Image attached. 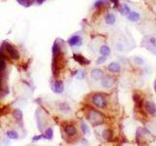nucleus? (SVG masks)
Segmentation results:
<instances>
[{
  "label": "nucleus",
  "instance_id": "412c9836",
  "mask_svg": "<svg viewBox=\"0 0 156 146\" xmlns=\"http://www.w3.org/2000/svg\"><path fill=\"white\" fill-rule=\"evenodd\" d=\"M60 52V46L58 45V43L55 42L54 45H53V47H52V53H53V56L59 54Z\"/></svg>",
  "mask_w": 156,
  "mask_h": 146
},
{
  "label": "nucleus",
  "instance_id": "2eb2a0df",
  "mask_svg": "<svg viewBox=\"0 0 156 146\" xmlns=\"http://www.w3.org/2000/svg\"><path fill=\"white\" fill-rule=\"evenodd\" d=\"M73 57H74V60H77L78 63H81V64H85V65H87L90 63V61L88 60H86L85 57L83 56H81V55H74L73 56Z\"/></svg>",
  "mask_w": 156,
  "mask_h": 146
},
{
  "label": "nucleus",
  "instance_id": "f3484780",
  "mask_svg": "<svg viewBox=\"0 0 156 146\" xmlns=\"http://www.w3.org/2000/svg\"><path fill=\"white\" fill-rule=\"evenodd\" d=\"M121 13H122V15H125V16H127L130 12H131V8H130L127 4H122V6H121Z\"/></svg>",
  "mask_w": 156,
  "mask_h": 146
},
{
  "label": "nucleus",
  "instance_id": "f8f14e48",
  "mask_svg": "<svg viewBox=\"0 0 156 146\" xmlns=\"http://www.w3.org/2000/svg\"><path fill=\"white\" fill-rule=\"evenodd\" d=\"M53 90L55 92H57V94H60V92H63V83L62 81H56L53 85Z\"/></svg>",
  "mask_w": 156,
  "mask_h": 146
},
{
  "label": "nucleus",
  "instance_id": "aec40b11",
  "mask_svg": "<svg viewBox=\"0 0 156 146\" xmlns=\"http://www.w3.org/2000/svg\"><path fill=\"white\" fill-rule=\"evenodd\" d=\"M81 130H82V131H83V134H85V135L90 134L89 127L87 126V124L85 123V121H81Z\"/></svg>",
  "mask_w": 156,
  "mask_h": 146
},
{
  "label": "nucleus",
  "instance_id": "4468645a",
  "mask_svg": "<svg viewBox=\"0 0 156 146\" xmlns=\"http://www.w3.org/2000/svg\"><path fill=\"white\" fill-rule=\"evenodd\" d=\"M64 132H66V134L69 136H73V135H76V129H75L74 126L68 125L67 127H64Z\"/></svg>",
  "mask_w": 156,
  "mask_h": 146
},
{
  "label": "nucleus",
  "instance_id": "0eeeda50",
  "mask_svg": "<svg viewBox=\"0 0 156 146\" xmlns=\"http://www.w3.org/2000/svg\"><path fill=\"white\" fill-rule=\"evenodd\" d=\"M127 19L128 21H132V23H138L141 20V15L137 11H131L127 15Z\"/></svg>",
  "mask_w": 156,
  "mask_h": 146
},
{
  "label": "nucleus",
  "instance_id": "7c9ffc66",
  "mask_svg": "<svg viewBox=\"0 0 156 146\" xmlns=\"http://www.w3.org/2000/svg\"><path fill=\"white\" fill-rule=\"evenodd\" d=\"M154 90H155V92H156V80L154 82Z\"/></svg>",
  "mask_w": 156,
  "mask_h": 146
},
{
  "label": "nucleus",
  "instance_id": "6ab92c4d",
  "mask_svg": "<svg viewBox=\"0 0 156 146\" xmlns=\"http://www.w3.org/2000/svg\"><path fill=\"white\" fill-rule=\"evenodd\" d=\"M7 136L10 139H18L19 138V134L15 131H9L7 132Z\"/></svg>",
  "mask_w": 156,
  "mask_h": 146
},
{
  "label": "nucleus",
  "instance_id": "f03ea898",
  "mask_svg": "<svg viewBox=\"0 0 156 146\" xmlns=\"http://www.w3.org/2000/svg\"><path fill=\"white\" fill-rule=\"evenodd\" d=\"M92 103L99 108H105L107 104V101L106 99V96L103 95L96 94V95H94L92 97Z\"/></svg>",
  "mask_w": 156,
  "mask_h": 146
},
{
  "label": "nucleus",
  "instance_id": "bb28decb",
  "mask_svg": "<svg viewBox=\"0 0 156 146\" xmlns=\"http://www.w3.org/2000/svg\"><path fill=\"white\" fill-rule=\"evenodd\" d=\"M85 77V71H80L79 75H77V79H82Z\"/></svg>",
  "mask_w": 156,
  "mask_h": 146
},
{
  "label": "nucleus",
  "instance_id": "f257e3e1",
  "mask_svg": "<svg viewBox=\"0 0 156 146\" xmlns=\"http://www.w3.org/2000/svg\"><path fill=\"white\" fill-rule=\"evenodd\" d=\"M87 118L88 120L91 122L93 126H98V125H101V124L103 122V116L99 113L97 110H94V109H91L90 111L88 112L87 115Z\"/></svg>",
  "mask_w": 156,
  "mask_h": 146
},
{
  "label": "nucleus",
  "instance_id": "5701e85b",
  "mask_svg": "<svg viewBox=\"0 0 156 146\" xmlns=\"http://www.w3.org/2000/svg\"><path fill=\"white\" fill-rule=\"evenodd\" d=\"M44 138H46L47 139H52V138H53V130H52L51 128H49V129L46 131Z\"/></svg>",
  "mask_w": 156,
  "mask_h": 146
},
{
  "label": "nucleus",
  "instance_id": "20e7f679",
  "mask_svg": "<svg viewBox=\"0 0 156 146\" xmlns=\"http://www.w3.org/2000/svg\"><path fill=\"white\" fill-rule=\"evenodd\" d=\"M145 110L147 114L151 115V116L156 115V103L153 100H150V99L146 100L145 103Z\"/></svg>",
  "mask_w": 156,
  "mask_h": 146
},
{
  "label": "nucleus",
  "instance_id": "cd10ccee",
  "mask_svg": "<svg viewBox=\"0 0 156 146\" xmlns=\"http://www.w3.org/2000/svg\"><path fill=\"white\" fill-rule=\"evenodd\" d=\"M42 138V136L41 135H38V136H34V138H33V141H37V140H39V139H40Z\"/></svg>",
  "mask_w": 156,
  "mask_h": 146
},
{
  "label": "nucleus",
  "instance_id": "7ed1b4c3",
  "mask_svg": "<svg viewBox=\"0 0 156 146\" xmlns=\"http://www.w3.org/2000/svg\"><path fill=\"white\" fill-rule=\"evenodd\" d=\"M142 45H144L147 50H149L156 54V35L147 36L144 40V44H142Z\"/></svg>",
  "mask_w": 156,
  "mask_h": 146
},
{
  "label": "nucleus",
  "instance_id": "a878e982",
  "mask_svg": "<svg viewBox=\"0 0 156 146\" xmlns=\"http://www.w3.org/2000/svg\"><path fill=\"white\" fill-rule=\"evenodd\" d=\"M102 4H103V1H102V0H99V1H97L96 2V4H95V7H101L102 5Z\"/></svg>",
  "mask_w": 156,
  "mask_h": 146
},
{
  "label": "nucleus",
  "instance_id": "1a4fd4ad",
  "mask_svg": "<svg viewBox=\"0 0 156 146\" xmlns=\"http://www.w3.org/2000/svg\"><path fill=\"white\" fill-rule=\"evenodd\" d=\"M68 44L70 46L79 47L82 45V38L79 36V35H73V36H71L68 39Z\"/></svg>",
  "mask_w": 156,
  "mask_h": 146
},
{
  "label": "nucleus",
  "instance_id": "2f4dec72",
  "mask_svg": "<svg viewBox=\"0 0 156 146\" xmlns=\"http://www.w3.org/2000/svg\"><path fill=\"white\" fill-rule=\"evenodd\" d=\"M24 1H25V0H18V2H20V3H23Z\"/></svg>",
  "mask_w": 156,
  "mask_h": 146
},
{
  "label": "nucleus",
  "instance_id": "393cba45",
  "mask_svg": "<svg viewBox=\"0 0 156 146\" xmlns=\"http://www.w3.org/2000/svg\"><path fill=\"white\" fill-rule=\"evenodd\" d=\"M106 60V57H105V56L99 57L98 59V60H97V64H102V63H105Z\"/></svg>",
  "mask_w": 156,
  "mask_h": 146
},
{
  "label": "nucleus",
  "instance_id": "9b49d317",
  "mask_svg": "<svg viewBox=\"0 0 156 146\" xmlns=\"http://www.w3.org/2000/svg\"><path fill=\"white\" fill-rule=\"evenodd\" d=\"M105 21L107 25H114L116 24V16L113 13H108L105 18Z\"/></svg>",
  "mask_w": 156,
  "mask_h": 146
},
{
  "label": "nucleus",
  "instance_id": "473e14b6",
  "mask_svg": "<svg viewBox=\"0 0 156 146\" xmlns=\"http://www.w3.org/2000/svg\"><path fill=\"white\" fill-rule=\"evenodd\" d=\"M155 132H156V130H155Z\"/></svg>",
  "mask_w": 156,
  "mask_h": 146
},
{
  "label": "nucleus",
  "instance_id": "dca6fc26",
  "mask_svg": "<svg viewBox=\"0 0 156 146\" xmlns=\"http://www.w3.org/2000/svg\"><path fill=\"white\" fill-rule=\"evenodd\" d=\"M102 135L103 139L109 140V139L112 138V131H111L110 130H108V129H106V130H103Z\"/></svg>",
  "mask_w": 156,
  "mask_h": 146
},
{
  "label": "nucleus",
  "instance_id": "423d86ee",
  "mask_svg": "<svg viewBox=\"0 0 156 146\" xmlns=\"http://www.w3.org/2000/svg\"><path fill=\"white\" fill-rule=\"evenodd\" d=\"M114 85V79L111 76H103L102 78V86L105 89H110Z\"/></svg>",
  "mask_w": 156,
  "mask_h": 146
},
{
  "label": "nucleus",
  "instance_id": "6e6552de",
  "mask_svg": "<svg viewBox=\"0 0 156 146\" xmlns=\"http://www.w3.org/2000/svg\"><path fill=\"white\" fill-rule=\"evenodd\" d=\"M103 77V71L102 69L99 68H95L91 71V78L95 81H99L102 80V78Z\"/></svg>",
  "mask_w": 156,
  "mask_h": 146
},
{
  "label": "nucleus",
  "instance_id": "9d476101",
  "mask_svg": "<svg viewBox=\"0 0 156 146\" xmlns=\"http://www.w3.org/2000/svg\"><path fill=\"white\" fill-rule=\"evenodd\" d=\"M107 69L109 72H112V73H119L120 70H121V65L119 63H116V61H113V63H111L108 64L107 66Z\"/></svg>",
  "mask_w": 156,
  "mask_h": 146
},
{
  "label": "nucleus",
  "instance_id": "c85d7f7f",
  "mask_svg": "<svg viewBox=\"0 0 156 146\" xmlns=\"http://www.w3.org/2000/svg\"><path fill=\"white\" fill-rule=\"evenodd\" d=\"M36 1L39 3V4H41V3H43V2H44L45 1V0H36Z\"/></svg>",
  "mask_w": 156,
  "mask_h": 146
},
{
  "label": "nucleus",
  "instance_id": "a211bd4d",
  "mask_svg": "<svg viewBox=\"0 0 156 146\" xmlns=\"http://www.w3.org/2000/svg\"><path fill=\"white\" fill-rule=\"evenodd\" d=\"M13 116H14L16 120L20 121L21 120V118H23V112H21L20 109H16L14 110V112H13Z\"/></svg>",
  "mask_w": 156,
  "mask_h": 146
},
{
  "label": "nucleus",
  "instance_id": "4be33fe9",
  "mask_svg": "<svg viewBox=\"0 0 156 146\" xmlns=\"http://www.w3.org/2000/svg\"><path fill=\"white\" fill-rule=\"evenodd\" d=\"M60 109L62 110L63 112H68L70 110V107L67 103H60Z\"/></svg>",
  "mask_w": 156,
  "mask_h": 146
},
{
  "label": "nucleus",
  "instance_id": "b1692460",
  "mask_svg": "<svg viewBox=\"0 0 156 146\" xmlns=\"http://www.w3.org/2000/svg\"><path fill=\"white\" fill-rule=\"evenodd\" d=\"M5 68H6V63H5V60L1 59L0 60V72L3 71Z\"/></svg>",
  "mask_w": 156,
  "mask_h": 146
},
{
  "label": "nucleus",
  "instance_id": "39448f33",
  "mask_svg": "<svg viewBox=\"0 0 156 146\" xmlns=\"http://www.w3.org/2000/svg\"><path fill=\"white\" fill-rule=\"evenodd\" d=\"M5 48H6V51L9 53V55H10V57H12V59H14V60H19L20 59L19 52L14 46H12L11 44H9V43H5Z\"/></svg>",
  "mask_w": 156,
  "mask_h": 146
},
{
  "label": "nucleus",
  "instance_id": "ddd939ff",
  "mask_svg": "<svg viewBox=\"0 0 156 146\" xmlns=\"http://www.w3.org/2000/svg\"><path fill=\"white\" fill-rule=\"evenodd\" d=\"M99 54H101L102 56H105V57H108V56H110L111 54V50H110V48L108 47L107 45H102L99 47Z\"/></svg>",
  "mask_w": 156,
  "mask_h": 146
},
{
  "label": "nucleus",
  "instance_id": "c756f323",
  "mask_svg": "<svg viewBox=\"0 0 156 146\" xmlns=\"http://www.w3.org/2000/svg\"><path fill=\"white\" fill-rule=\"evenodd\" d=\"M1 85H2V78L0 76V87H1Z\"/></svg>",
  "mask_w": 156,
  "mask_h": 146
}]
</instances>
